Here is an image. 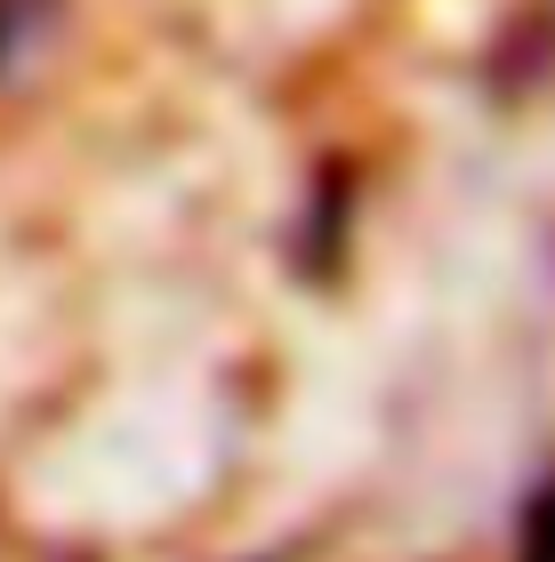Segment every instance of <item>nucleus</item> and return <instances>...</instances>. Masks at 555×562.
<instances>
[{
    "label": "nucleus",
    "instance_id": "nucleus-1",
    "mask_svg": "<svg viewBox=\"0 0 555 562\" xmlns=\"http://www.w3.org/2000/svg\"><path fill=\"white\" fill-rule=\"evenodd\" d=\"M532 562H555V491L540 498V515H532Z\"/></svg>",
    "mask_w": 555,
    "mask_h": 562
}]
</instances>
